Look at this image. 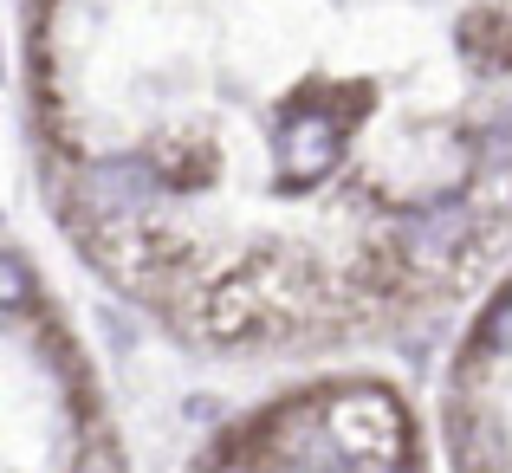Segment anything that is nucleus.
<instances>
[{
	"label": "nucleus",
	"mask_w": 512,
	"mask_h": 473,
	"mask_svg": "<svg viewBox=\"0 0 512 473\" xmlns=\"http://www.w3.org/2000/svg\"><path fill=\"white\" fill-rule=\"evenodd\" d=\"M273 156L286 169V182H318L344 162V124L331 111H292L273 130Z\"/></svg>",
	"instance_id": "nucleus-2"
},
{
	"label": "nucleus",
	"mask_w": 512,
	"mask_h": 473,
	"mask_svg": "<svg viewBox=\"0 0 512 473\" xmlns=\"http://www.w3.org/2000/svg\"><path fill=\"white\" fill-rule=\"evenodd\" d=\"M467 234H474V208H467L461 195L428 201V208L409 214V227H402V260L409 266H448L454 253L467 247Z\"/></svg>",
	"instance_id": "nucleus-3"
},
{
	"label": "nucleus",
	"mask_w": 512,
	"mask_h": 473,
	"mask_svg": "<svg viewBox=\"0 0 512 473\" xmlns=\"http://www.w3.org/2000/svg\"><path fill=\"white\" fill-rule=\"evenodd\" d=\"M156 195H163V169L150 156H104L78 175V208L98 227H124L137 214H150Z\"/></svg>",
	"instance_id": "nucleus-1"
},
{
	"label": "nucleus",
	"mask_w": 512,
	"mask_h": 473,
	"mask_svg": "<svg viewBox=\"0 0 512 473\" xmlns=\"http://www.w3.org/2000/svg\"><path fill=\"white\" fill-rule=\"evenodd\" d=\"M370 473H409V467H402V461H376Z\"/></svg>",
	"instance_id": "nucleus-6"
},
{
	"label": "nucleus",
	"mask_w": 512,
	"mask_h": 473,
	"mask_svg": "<svg viewBox=\"0 0 512 473\" xmlns=\"http://www.w3.org/2000/svg\"><path fill=\"white\" fill-rule=\"evenodd\" d=\"M480 344H487V350H500V357H512V292H506V299L487 312V324H480Z\"/></svg>",
	"instance_id": "nucleus-5"
},
{
	"label": "nucleus",
	"mask_w": 512,
	"mask_h": 473,
	"mask_svg": "<svg viewBox=\"0 0 512 473\" xmlns=\"http://www.w3.org/2000/svg\"><path fill=\"white\" fill-rule=\"evenodd\" d=\"M33 299V279H26V266L13 260V253H0V312H13V305Z\"/></svg>",
	"instance_id": "nucleus-4"
}]
</instances>
